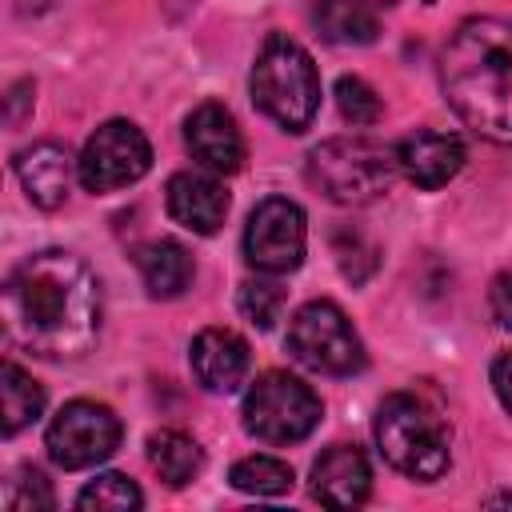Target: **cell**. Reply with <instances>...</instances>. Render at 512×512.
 <instances>
[{
	"mask_svg": "<svg viewBox=\"0 0 512 512\" xmlns=\"http://www.w3.org/2000/svg\"><path fill=\"white\" fill-rule=\"evenodd\" d=\"M100 336V280L64 252L48 248L20 260L4 280V344L40 360H80Z\"/></svg>",
	"mask_w": 512,
	"mask_h": 512,
	"instance_id": "cell-1",
	"label": "cell"
},
{
	"mask_svg": "<svg viewBox=\"0 0 512 512\" xmlns=\"http://www.w3.org/2000/svg\"><path fill=\"white\" fill-rule=\"evenodd\" d=\"M440 88L464 128L512 144V20H464L440 52Z\"/></svg>",
	"mask_w": 512,
	"mask_h": 512,
	"instance_id": "cell-2",
	"label": "cell"
},
{
	"mask_svg": "<svg viewBox=\"0 0 512 512\" xmlns=\"http://www.w3.org/2000/svg\"><path fill=\"white\" fill-rule=\"evenodd\" d=\"M376 448L380 456L412 476V480H436L448 472L452 460V428L444 412L420 396V392H392L376 408Z\"/></svg>",
	"mask_w": 512,
	"mask_h": 512,
	"instance_id": "cell-3",
	"label": "cell"
},
{
	"mask_svg": "<svg viewBox=\"0 0 512 512\" xmlns=\"http://www.w3.org/2000/svg\"><path fill=\"white\" fill-rule=\"evenodd\" d=\"M252 100L284 132H304L320 108V76L312 56L296 40L272 32L252 64Z\"/></svg>",
	"mask_w": 512,
	"mask_h": 512,
	"instance_id": "cell-4",
	"label": "cell"
},
{
	"mask_svg": "<svg viewBox=\"0 0 512 512\" xmlns=\"http://www.w3.org/2000/svg\"><path fill=\"white\" fill-rule=\"evenodd\" d=\"M396 176V148L368 136H332L308 152V180L336 204H372Z\"/></svg>",
	"mask_w": 512,
	"mask_h": 512,
	"instance_id": "cell-5",
	"label": "cell"
},
{
	"mask_svg": "<svg viewBox=\"0 0 512 512\" xmlns=\"http://www.w3.org/2000/svg\"><path fill=\"white\" fill-rule=\"evenodd\" d=\"M288 352L296 364L320 376H352L364 368V344L332 300H308L288 324Z\"/></svg>",
	"mask_w": 512,
	"mask_h": 512,
	"instance_id": "cell-6",
	"label": "cell"
},
{
	"mask_svg": "<svg viewBox=\"0 0 512 512\" xmlns=\"http://www.w3.org/2000/svg\"><path fill=\"white\" fill-rule=\"evenodd\" d=\"M320 424V396L292 372H264L244 396V428L264 444H296Z\"/></svg>",
	"mask_w": 512,
	"mask_h": 512,
	"instance_id": "cell-7",
	"label": "cell"
},
{
	"mask_svg": "<svg viewBox=\"0 0 512 512\" xmlns=\"http://www.w3.org/2000/svg\"><path fill=\"white\" fill-rule=\"evenodd\" d=\"M116 444H120V416L96 400L64 404L44 432V448H48L52 464L64 472H80V468L108 460L116 452Z\"/></svg>",
	"mask_w": 512,
	"mask_h": 512,
	"instance_id": "cell-8",
	"label": "cell"
},
{
	"mask_svg": "<svg viewBox=\"0 0 512 512\" xmlns=\"http://www.w3.org/2000/svg\"><path fill=\"white\" fill-rule=\"evenodd\" d=\"M152 168V144L132 120H108L100 124L80 152V184L88 192H116L136 184Z\"/></svg>",
	"mask_w": 512,
	"mask_h": 512,
	"instance_id": "cell-9",
	"label": "cell"
},
{
	"mask_svg": "<svg viewBox=\"0 0 512 512\" xmlns=\"http://www.w3.org/2000/svg\"><path fill=\"white\" fill-rule=\"evenodd\" d=\"M304 248H308V224L296 200L268 196L252 208L248 228H244V256L256 272L280 276V272L300 268Z\"/></svg>",
	"mask_w": 512,
	"mask_h": 512,
	"instance_id": "cell-10",
	"label": "cell"
},
{
	"mask_svg": "<svg viewBox=\"0 0 512 512\" xmlns=\"http://www.w3.org/2000/svg\"><path fill=\"white\" fill-rule=\"evenodd\" d=\"M184 144L192 152V160L216 176H228L244 164V136L232 120V112L216 100L200 104L188 112L184 120Z\"/></svg>",
	"mask_w": 512,
	"mask_h": 512,
	"instance_id": "cell-11",
	"label": "cell"
},
{
	"mask_svg": "<svg viewBox=\"0 0 512 512\" xmlns=\"http://www.w3.org/2000/svg\"><path fill=\"white\" fill-rule=\"evenodd\" d=\"M16 176H20L24 196L36 208L52 212V208H60L68 200L72 176H80V156H72L56 140H40V144L16 152Z\"/></svg>",
	"mask_w": 512,
	"mask_h": 512,
	"instance_id": "cell-12",
	"label": "cell"
},
{
	"mask_svg": "<svg viewBox=\"0 0 512 512\" xmlns=\"http://www.w3.org/2000/svg\"><path fill=\"white\" fill-rule=\"evenodd\" d=\"M164 204H168V216L188 228V232H200V236H212L224 216H228V192L224 184L216 180V172H176L164 188Z\"/></svg>",
	"mask_w": 512,
	"mask_h": 512,
	"instance_id": "cell-13",
	"label": "cell"
},
{
	"mask_svg": "<svg viewBox=\"0 0 512 512\" xmlns=\"http://www.w3.org/2000/svg\"><path fill=\"white\" fill-rule=\"evenodd\" d=\"M396 164L416 188H444L464 168V140L456 132L420 128L396 144Z\"/></svg>",
	"mask_w": 512,
	"mask_h": 512,
	"instance_id": "cell-14",
	"label": "cell"
},
{
	"mask_svg": "<svg viewBox=\"0 0 512 512\" xmlns=\"http://www.w3.org/2000/svg\"><path fill=\"white\" fill-rule=\"evenodd\" d=\"M188 364H192V376L208 392H224L228 396V392H236L248 380L252 356H248V344H244L240 332H232V328H204L192 340Z\"/></svg>",
	"mask_w": 512,
	"mask_h": 512,
	"instance_id": "cell-15",
	"label": "cell"
},
{
	"mask_svg": "<svg viewBox=\"0 0 512 512\" xmlns=\"http://www.w3.org/2000/svg\"><path fill=\"white\" fill-rule=\"evenodd\" d=\"M312 492L328 508H356L372 492V468L356 444H332L312 464Z\"/></svg>",
	"mask_w": 512,
	"mask_h": 512,
	"instance_id": "cell-16",
	"label": "cell"
},
{
	"mask_svg": "<svg viewBox=\"0 0 512 512\" xmlns=\"http://www.w3.org/2000/svg\"><path fill=\"white\" fill-rule=\"evenodd\" d=\"M136 268H140V280H144L148 296H156V300L180 296L196 276L192 252L180 240H168V236L148 240L144 248H136Z\"/></svg>",
	"mask_w": 512,
	"mask_h": 512,
	"instance_id": "cell-17",
	"label": "cell"
},
{
	"mask_svg": "<svg viewBox=\"0 0 512 512\" xmlns=\"http://www.w3.org/2000/svg\"><path fill=\"white\" fill-rule=\"evenodd\" d=\"M312 20L328 44H372L380 32L376 8L368 0H316Z\"/></svg>",
	"mask_w": 512,
	"mask_h": 512,
	"instance_id": "cell-18",
	"label": "cell"
},
{
	"mask_svg": "<svg viewBox=\"0 0 512 512\" xmlns=\"http://www.w3.org/2000/svg\"><path fill=\"white\" fill-rule=\"evenodd\" d=\"M148 464L156 468V476H160L164 484L184 488L188 480L200 476V468H204V448H200L188 432H180V428H160V432L148 436Z\"/></svg>",
	"mask_w": 512,
	"mask_h": 512,
	"instance_id": "cell-19",
	"label": "cell"
},
{
	"mask_svg": "<svg viewBox=\"0 0 512 512\" xmlns=\"http://www.w3.org/2000/svg\"><path fill=\"white\" fill-rule=\"evenodd\" d=\"M40 412H44V388L20 364L8 360L0 368V428H4V436H16L20 428H28Z\"/></svg>",
	"mask_w": 512,
	"mask_h": 512,
	"instance_id": "cell-20",
	"label": "cell"
},
{
	"mask_svg": "<svg viewBox=\"0 0 512 512\" xmlns=\"http://www.w3.org/2000/svg\"><path fill=\"white\" fill-rule=\"evenodd\" d=\"M228 480L236 492H248V496H280L292 488V468L276 456H244L232 464Z\"/></svg>",
	"mask_w": 512,
	"mask_h": 512,
	"instance_id": "cell-21",
	"label": "cell"
},
{
	"mask_svg": "<svg viewBox=\"0 0 512 512\" xmlns=\"http://www.w3.org/2000/svg\"><path fill=\"white\" fill-rule=\"evenodd\" d=\"M140 504H144L140 488L120 472H104L76 492V508H84V512H92V508L96 512H136Z\"/></svg>",
	"mask_w": 512,
	"mask_h": 512,
	"instance_id": "cell-22",
	"label": "cell"
},
{
	"mask_svg": "<svg viewBox=\"0 0 512 512\" xmlns=\"http://www.w3.org/2000/svg\"><path fill=\"white\" fill-rule=\"evenodd\" d=\"M336 104H340V116L356 128H368V124L380 120V96L360 76H340L336 80Z\"/></svg>",
	"mask_w": 512,
	"mask_h": 512,
	"instance_id": "cell-23",
	"label": "cell"
},
{
	"mask_svg": "<svg viewBox=\"0 0 512 512\" xmlns=\"http://www.w3.org/2000/svg\"><path fill=\"white\" fill-rule=\"evenodd\" d=\"M240 312L256 328H272L284 312V288L276 280H248L240 284Z\"/></svg>",
	"mask_w": 512,
	"mask_h": 512,
	"instance_id": "cell-24",
	"label": "cell"
},
{
	"mask_svg": "<svg viewBox=\"0 0 512 512\" xmlns=\"http://www.w3.org/2000/svg\"><path fill=\"white\" fill-rule=\"evenodd\" d=\"M4 504H8L12 512H44V508H52V504H56V496H52V484L44 480V472L24 468L16 480H8Z\"/></svg>",
	"mask_w": 512,
	"mask_h": 512,
	"instance_id": "cell-25",
	"label": "cell"
},
{
	"mask_svg": "<svg viewBox=\"0 0 512 512\" xmlns=\"http://www.w3.org/2000/svg\"><path fill=\"white\" fill-rule=\"evenodd\" d=\"M488 308H492V320L500 328H512V268L500 272L488 288Z\"/></svg>",
	"mask_w": 512,
	"mask_h": 512,
	"instance_id": "cell-26",
	"label": "cell"
},
{
	"mask_svg": "<svg viewBox=\"0 0 512 512\" xmlns=\"http://www.w3.org/2000/svg\"><path fill=\"white\" fill-rule=\"evenodd\" d=\"M492 388H496V400L504 404V412L512 416V348L496 356V364H492Z\"/></svg>",
	"mask_w": 512,
	"mask_h": 512,
	"instance_id": "cell-27",
	"label": "cell"
}]
</instances>
